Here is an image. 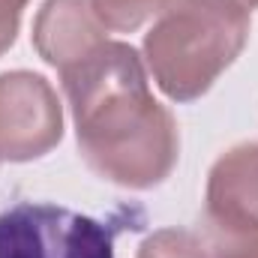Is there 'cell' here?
<instances>
[{
    "instance_id": "6da1fadb",
    "label": "cell",
    "mask_w": 258,
    "mask_h": 258,
    "mask_svg": "<svg viewBox=\"0 0 258 258\" xmlns=\"http://www.w3.org/2000/svg\"><path fill=\"white\" fill-rule=\"evenodd\" d=\"M84 162L123 189H153L171 177L180 132L153 99L144 60L126 42L105 39L90 57L60 72Z\"/></svg>"
},
{
    "instance_id": "7a4b0ae2",
    "label": "cell",
    "mask_w": 258,
    "mask_h": 258,
    "mask_svg": "<svg viewBox=\"0 0 258 258\" xmlns=\"http://www.w3.org/2000/svg\"><path fill=\"white\" fill-rule=\"evenodd\" d=\"M258 0H174L144 33V63L171 102L201 99L240 57Z\"/></svg>"
},
{
    "instance_id": "3957f363",
    "label": "cell",
    "mask_w": 258,
    "mask_h": 258,
    "mask_svg": "<svg viewBox=\"0 0 258 258\" xmlns=\"http://www.w3.org/2000/svg\"><path fill=\"white\" fill-rule=\"evenodd\" d=\"M0 258H114L111 231L63 204L18 201L0 213Z\"/></svg>"
},
{
    "instance_id": "277c9868",
    "label": "cell",
    "mask_w": 258,
    "mask_h": 258,
    "mask_svg": "<svg viewBox=\"0 0 258 258\" xmlns=\"http://www.w3.org/2000/svg\"><path fill=\"white\" fill-rule=\"evenodd\" d=\"M63 138V105L51 81L30 69L0 75V162H33Z\"/></svg>"
},
{
    "instance_id": "5b68a950",
    "label": "cell",
    "mask_w": 258,
    "mask_h": 258,
    "mask_svg": "<svg viewBox=\"0 0 258 258\" xmlns=\"http://www.w3.org/2000/svg\"><path fill=\"white\" fill-rule=\"evenodd\" d=\"M204 207L210 225L225 237L258 231V141H240L213 162Z\"/></svg>"
},
{
    "instance_id": "8992f818",
    "label": "cell",
    "mask_w": 258,
    "mask_h": 258,
    "mask_svg": "<svg viewBox=\"0 0 258 258\" xmlns=\"http://www.w3.org/2000/svg\"><path fill=\"white\" fill-rule=\"evenodd\" d=\"M108 39L90 0H45L33 18V48L57 72L78 66Z\"/></svg>"
},
{
    "instance_id": "52a82bcc",
    "label": "cell",
    "mask_w": 258,
    "mask_h": 258,
    "mask_svg": "<svg viewBox=\"0 0 258 258\" xmlns=\"http://www.w3.org/2000/svg\"><path fill=\"white\" fill-rule=\"evenodd\" d=\"M174 0H90L96 18L105 24V30L132 33L150 18H159Z\"/></svg>"
},
{
    "instance_id": "ba28073f",
    "label": "cell",
    "mask_w": 258,
    "mask_h": 258,
    "mask_svg": "<svg viewBox=\"0 0 258 258\" xmlns=\"http://www.w3.org/2000/svg\"><path fill=\"white\" fill-rule=\"evenodd\" d=\"M138 258H210V243L186 228H162L138 246Z\"/></svg>"
},
{
    "instance_id": "9c48e42d",
    "label": "cell",
    "mask_w": 258,
    "mask_h": 258,
    "mask_svg": "<svg viewBox=\"0 0 258 258\" xmlns=\"http://www.w3.org/2000/svg\"><path fill=\"white\" fill-rule=\"evenodd\" d=\"M27 0H0V57L15 45Z\"/></svg>"
},
{
    "instance_id": "30bf717a",
    "label": "cell",
    "mask_w": 258,
    "mask_h": 258,
    "mask_svg": "<svg viewBox=\"0 0 258 258\" xmlns=\"http://www.w3.org/2000/svg\"><path fill=\"white\" fill-rule=\"evenodd\" d=\"M210 258H258V231L240 237H219L210 243Z\"/></svg>"
}]
</instances>
